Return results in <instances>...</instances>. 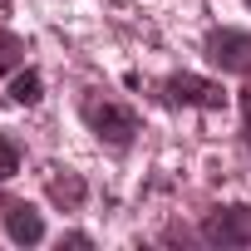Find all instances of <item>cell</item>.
Segmentation results:
<instances>
[{"label": "cell", "mask_w": 251, "mask_h": 251, "mask_svg": "<svg viewBox=\"0 0 251 251\" xmlns=\"http://www.w3.org/2000/svg\"><path fill=\"white\" fill-rule=\"evenodd\" d=\"M84 123H89L108 148H128L133 133H138V113L128 103H113V99H99V94L84 99Z\"/></svg>", "instance_id": "cell-1"}, {"label": "cell", "mask_w": 251, "mask_h": 251, "mask_svg": "<svg viewBox=\"0 0 251 251\" xmlns=\"http://www.w3.org/2000/svg\"><path fill=\"white\" fill-rule=\"evenodd\" d=\"M163 103H173V108H226V89L217 79H202V74H173V79H163Z\"/></svg>", "instance_id": "cell-2"}, {"label": "cell", "mask_w": 251, "mask_h": 251, "mask_svg": "<svg viewBox=\"0 0 251 251\" xmlns=\"http://www.w3.org/2000/svg\"><path fill=\"white\" fill-rule=\"evenodd\" d=\"M207 59L226 74H251V35L246 30H212L207 35Z\"/></svg>", "instance_id": "cell-3"}, {"label": "cell", "mask_w": 251, "mask_h": 251, "mask_svg": "<svg viewBox=\"0 0 251 251\" xmlns=\"http://www.w3.org/2000/svg\"><path fill=\"white\" fill-rule=\"evenodd\" d=\"M202 236L217 246H251V207H222L202 222Z\"/></svg>", "instance_id": "cell-4"}, {"label": "cell", "mask_w": 251, "mask_h": 251, "mask_svg": "<svg viewBox=\"0 0 251 251\" xmlns=\"http://www.w3.org/2000/svg\"><path fill=\"white\" fill-rule=\"evenodd\" d=\"M5 236H10L15 246H40V241H45V222H40V212L25 207V202H10V207H5Z\"/></svg>", "instance_id": "cell-5"}, {"label": "cell", "mask_w": 251, "mask_h": 251, "mask_svg": "<svg viewBox=\"0 0 251 251\" xmlns=\"http://www.w3.org/2000/svg\"><path fill=\"white\" fill-rule=\"evenodd\" d=\"M10 99H15V103H25V108H35V103L45 99V79H40L35 69H20V74L10 79Z\"/></svg>", "instance_id": "cell-6"}, {"label": "cell", "mask_w": 251, "mask_h": 251, "mask_svg": "<svg viewBox=\"0 0 251 251\" xmlns=\"http://www.w3.org/2000/svg\"><path fill=\"white\" fill-rule=\"evenodd\" d=\"M84 177L79 173H64V177H50V197L59 202V207H84Z\"/></svg>", "instance_id": "cell-7"}, {"label": "cell", "mask_w": 251, "mask_h": 251, "mask_svg": "<svg viewBox=\"0 0 251 251\" xmlns=\"http://www.w3.org/2000/svg\"><path fill=\"white\" fill-rule=\"evenodd\" d=\"M20 59H25V40L10 35V30H0V74H5V69H20Z\"/></svg>", "instance_id": "cell-8"}, {"label": "cell", "mask_w": 251, "mask_h": 251, "mask_svg": "<svg viewBox=\"0 0 251 251\" xmlns=\"http://www.w3.org/2000/svg\"><path fill=\"white\" fill-rule=\"evenodd\" d=\"M20 173V143L15 138H0V182H10Z\"/></svg>", "instance_id": "cell-9"}, {"label": "cell", "mask_w": 251, "mask_h": 251, "mask_svg": "<svg viewBox=\"0 0 251 251\" xmlns=\"http://www.w3.org/2000/svg\"><path fill=\"white\" fill-rule=\"evenodd\" d=\"M241 123H246V148H251V89H241Z\"/></svg>", "instance_id": "cell-10"}, {"label": "cell", "mask_w": 251, "mask_h": 251, "mask_svg": "<svg viewBox=\"0 0 251 251\" xmlns=\"http://www.w3.org/2000/svg\"><path fill=\"white\" fill-rule=\"evenodd\" d=\"M246 5H251V0H246Z\"/></svg>", "instance_id": "cell-11"}]
</instances>
